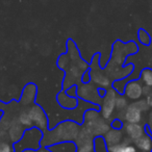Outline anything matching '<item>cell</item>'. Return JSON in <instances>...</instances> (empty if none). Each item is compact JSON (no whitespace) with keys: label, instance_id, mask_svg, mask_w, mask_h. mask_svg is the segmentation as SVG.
Listing matches in <instances>:
<instances>
[{"label":"cell","instance_id":"12","mask_svg":"<svg viewBox=\"0 0 152 152\" xmlns=\"http://www.w3.org/2000/svg\"><path fill=\"white\" fill-rule=\"evenodd\" d=\"M86 152H96L95 150H93V149H91V150H89V151H86Z\"/></svg>","mask_w":152,"mask_h":152},{"label":"cell","instance_id":"4","mask_svg":"<svg viewBox=\"0 0 152 152\" xmlns=\"http://www.w3.org/2000/svg\"><path fill=\"white\" fill-rule=\"evenodd\" d=\"M107 152H137L134 145L131 144H120V145L106 146Z\"/></svg>","mask_w":152,"mask_h":152},{"label":"cell","instance_id":"6","mask_svg":"<svg viewBox=\"0 0 152 152\" xmlns=\"http://www.w3.org/2000/svg\"><path fill=\"white\" fill-rule=\"evenodd\" d=\"M137 39H139L140 43L143 44L144 46H149L151 44V37L143 28H140L139 31H137Z\"/></svg>","mask_w":152,"mask_h":152},{"label":"cell","instance_id":"10","mask_svg":"<svg viewBox=\"0 0 152 152\" xmlns=\"http://www.w3.org/2000/svg\"><path fill=\"white\" fill-rule=\"evenodd\" d=\"M76 92H77V87H76V86H72L69 90H67V96H69V97L71 96V97L75 98Z\"/></svg>","mask_w":152,"mask_h":152},{"label":"cell","instance_id":"2","mask_svg":"<svg viewBox=\"0 0 152 152\" xmlns=\"http://www.w3.org/2000/svg\"><path fill=\"white\" fill-rule=\"evenodd\" d=\"M135 147L141 152H151L152 151V137L148 131L147 127H145V132L137 137L134 141Z\"/></svg>","mask_w":152,"mask_h":152},{"label":"cell","instance_id":"8","mask_svg":"<svg viewBox=\"0 0 152 152\" xmlns=\"http://www.w3.org/2000/svg\"><path fill=\"white\" fill-rule=\"evenodd\" d=\"M22 152H52L50 150V148L47 146H40L38 149H31V148H25L24 150H22Z\"/></svg>","mask_w":152,"mask_h":152},{"label":"cell","instance_id":"1","mask_svg":"<svg viewBox=\"0 0 152 152\" xmlns=\"http://www.w3.org/2000/svg\"><path fill=\"white\" fill-rule=\"evenodd\" d=\"M38 93L37 86L29 83L24 87L19 100L10 102L0 100V144L15 147L22 140L27 129L37 127L40 130L47 129L48 120L43 108L36 103Z\"/></svg>","mask_w":152,"mask_h":152},{"label":"cell","instance_id":"9","mask_svg":"<svg viewBox=\"0 0 152 152\" xmlns=\"http://www.w3.org/2000/svg\"><path fill=\"white\" fill-rule=\"evenodd\" d=\"M112 127L115 129V130H120V129H122V127H123V123L121 122L120 120L116 119V120H114L112 122Z\"/></svg>","mask_w":152,"mask_h":152},{"label":"cell","instance_id":"5","mask_svg":"<svg viewBox=\"0 0 152 152\" xmlns=\"http://www.w3.org/2000/svg\"><path fill=\"white\" fill-rule=\"evenodd\" d=\"M125 117H126L127 121H128L129 123L135 124V123L140 122V119H141V112L137 110H133L132 107H130L129 110H127Z\"/></svg>","mask_w":152,"mask_h":152},{"label":"cell","instance_id":"7","mask_svg":"<svg viewBox=\"0 0 152 152\" xmlns=\"http://www.w3.org/2000/svg\"><path fill=\"white\" fill-rule=\"evenodd\" d=\"M141 78L147 87H152V70L145 69L142 71Z\"/></svg>","mask_w":152,"mask_h":152},{"label":"cell","instance_id":"11","mask_svg":"<svg viewBox=\"0 0 152 152\" xmlns=\"http://www.w3.org/2000/svg\"><path fill=\"white\" fill-rule=\"evenodd\" d=\"M147 129H148V131H149V133L151 134V137H152V114H151V116H150V119H149V123L147 124Z\"/></svg>","mask_w":152,"mask_h":152},{"label":"cell","instance_id":"3","mask_svg":"<svg viewBox=\"0 0 152 152\" xmlns=\"http://www.w3.org/2000/svg\"><path fill=\"white\" fill-rule=\"evenodd\" d=\"M125 94L130 99H137L142 95V87L137 81H130L125 87Z\"/></svg>","mask_w":152,"mask_h":152}]
</instances>
